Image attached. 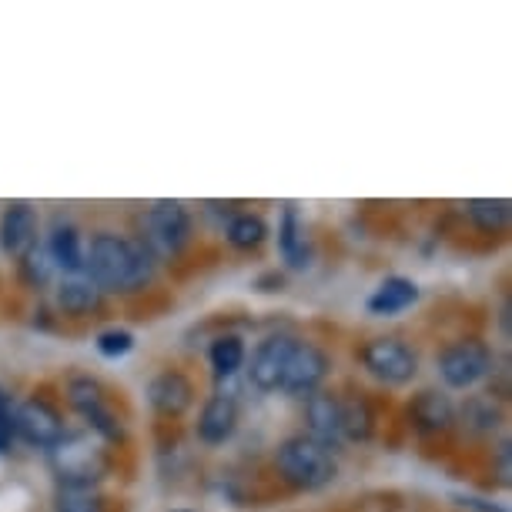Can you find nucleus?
Instances as JSON below:
<instances>
[{"label":"nucleus","instance_id":"aec40b11","mask_svg":"<svg viewBox=\"0 0 512 512\" xmlns=\"http://www.w3.org/2000/svg\"><path fill=\"white\" fill-rule=\"evenodd\" d=\"M338 412H342V442H369L375 432V412L362 392L338 395Z\"/></svg>","mask_w":512,"mask_h":512},{"label":"nucleus","instance_id":"f03ea898","mask_svg":"<svg viewBox=\"0 0 512 512\" xmlns=\"http://www.w3.org/2000/svg\"><path fill=\"white\" fill-rule=\"evenodd\" d=\"M47 462L57 479V486L64 489H94L108 476L111 469V452L108 442L98 439L94 432H64L61 439L47 449Z\"/></svg>","mask_w":512,"mask_h":512},{"label":"nucleus","instance_id":"423d86ee","mask_svg":"<svg viewBox=\"0 0 512 512\" xmlns=\"http://www.w3.org/2000/svg\"><path fill=\"white\" fill-rule=\"evenodd\" d=\"M492 365H496V359H492V349L482 338H456L436 359L439 379L456 392H466L472 385H479L486 375H492Z\"/></svg>","mask_w":512,"mask_h":512},{"label":"nucleus","instance_id":"0eeeda50","mask_svg":"<svg viewBox=\"0 0 512 512\" xmlns=\"http://www.w3.org/2000/svg\"><path fill=\"white\" fill-rule=\"evenodd\" d=\"M359 359L365 365V372L385 385H409L415 375H419V355H415L402 338H392V335L365 342Z\"/></svg>","mask_w":512,"mask_h":512},{"label":"nucleus","instance_id":"393cba45","mask_svg":"<svg viewBox=\"0 0 512 512\" xmlns=\"http://www.w3.org/2000/svg\"><path fill=\"white\" fill-rule=\"evenodd\" d=\"M54 512H108V502L98 489H64L54 492Z\"/></svg>","mask_w":512,"mask_h":512},{"label":"nucleus","instance_id":"4468645a","mask_svg":"<svg viewBox=\"0 0 512 512\" xmlns=\"http://www.w3.org/2000/svg\"><path fill=\"white\" fill-rule=\"evenodd\" d=\"M409 419L422 436H442L456 425V405L446 392L439 389H422L412 395L409 402Z\"/></svg>","mask_w":512,"mask_h":512},{"label":"nucleus","instance_id":"cd10ccee","mask_svg":"<svg viewBox=\"0 0 512 512\" xmlns=\"http://www.w3.org/2000/svg\"><path fill=\"white\" fill-rule=\"evenodd\" d=\"M456 502H459L462 509H472V512H509V509L496 506V502H489V499H476V496H456Z\"/></svg>","mask_w":512,"mask_h":512},{"label":"nucleus","instance_id":"c85d7f7f","mask_svg":"<svg viewBox=\"0 0 512 512\" xmlns=\"http://www.w3.org/2000/svg\"><path fill=\"white\" fill-rule=\"evenodd\" d=\"M496 456H499V479L506 482V479H509V439H502V442H499Z\"/></svg>","mask_w":512,"mask_h":512},{"label":"nucleus","instance_id":"f8f14e48","mask_svg":"<svg viewBox=\"0 0 512 512\" xmlns=\"http://www.w3.org/2000/svg\"><path fill=\"white\" fill-rule=\"evenodd\" d=\"M37 231H41V218H37V208H31L27 201H14V205L4 208L0 215V248L21 262L27 251L37 248Z\"/></svg>","mask_w":512,"mask_h":512},{"label":"nucleus","instance_id":"f3484780","mask_svg":"<svg viewBox=\"0 0 512 512\" xmlns=\"http://www.w3.org/2000/svg\"><path fill=\"white\" fill-rule=\"evenodd\" d=\"M278 255L288 268L295 272H305L312 265V245L305 238V225H302V215H298L295 205H285L282 208V218H278Z\"/></svg>","mask_w":512,"mask_h":512},{"label":"nucleus","instance_id":"9d476101","mask_svg":"<svg viewBox=\"0 0 512 512\" xmlns=\"http://www.w3.org/2000/svg\"><path fill=\"white\" fill-rule=\"evenodd\" d=\"M298 338L295 335H268L265 342H258V349L251 352L248 362V382L258 392H278L282 389L285 362L292 355Z\"/></svg>","mask_w":512,"mask_h":512},{"label":"nucleus","instance_id":"6e6552de","mask_svg":"<svg viewBox=\"0 0 512 512\" xmlns=\"http://www.w3.org/2000/svg\"><path fill=\"white\" fill-rule=\"evenodd\" d=\"M14 432L27 446L51 449L67 429H64V415L51 402L41 399V395H31V399H24L14 409Z\"/></svg>","mask_w":512,"mask_h":512},{"label":"nucleus","instance_id":"a878e982","mask_svg":"<svg viewBox=\"0 0 512 512\" xmlns=\"http://www.w3.org/2000/svg\"><path fill=\"white\" fill-rule=\"evenodd\" d=\"M21 278L31 288H41L51 282V272H54V265H51V258H47V251L41 248H34V251H27V255L21 258Z\"/></svg>","mask_w":512,"mask_h":512},{"label":"nucleus","instance_id":"bb28decb","mask_svg":"<svg viewBox=\"0 0 512 512\" xmlns=\"http://www.w3.org/2000/svg\"><path fill=\"white\" fill-rule=\"evenodd\" d=\"M94 345H98V352L104 359H124V355L134 349V335L128 328H104V332L94 338Z\"/></svg>","mask_w":512,"mask_h":512},{"label":"nucleus","instance_id":"20e7f679","mask_svg":"<svg viewBox=\"0 0 512 512\" xmlns=\"http://www.w3.org/2000/svg\"><path fill=\"white\" fill-rule=\"evenodd\" d=\"M191 241V215L181 201H154L141 215L138 245L158 262V258H178Z\"/></svg>","mask_w":512,"mask_h":512},{"label":"nucleus","instance_id":"1a4fd4ad","mask_svg":"<svg viewBox=\"0 0 512 512\" xmlns=\"http://www.w3.org/2000/svg\"><path fill=\"white\" fill-rule=\"evenodd\" d=\"M328 369H332V359L325 355V349H318L315 342H302V338H298L292 355H288V362H285L282 392L312 395L322 389V382L328 379Z\"/></svg>","mask_w":512,"mask_h":512},{"label":"nucleus","instance_id":"ddd939ff","mask_svg":"<svg viewBox=\"0 0 512 512\" xmlns=\"http://www.w3.org/2000/svg\"><path fill=\"white\" fill-rule=\"evenodd\" d=\"M198 439L205 446H225L238 432V399L235 395H208V402L198 412Z\"/></svg>","mask_w":512,"mask_h":512},{"label":"nucleus","instance_id":"4be33fe9","mask_svg":"<svg viewBox=\"0 0 512 512\" xmlns=\"http://www.w3.org/2000/svg\"><path fill=\"white\" fill-rule=\"evenodd\" d=\"M208 362H211V372L215 379H235L245 365V338L241 335H218L208 349Z\"/></svg>","mask_w":512,"mask_h":512},{"label":"nucleus","instance_id":"412c9836","mask_svg":"<svg viewBox=\"0 0 512 512\" xmlns=\"http://www.w3.org/2000/svg\"><path fill=\"white\" fill-rule=\"evenodd\" d=\"M456 419H462V425H466L472 436H492L502 425V409L492 395H469L462 402V409L456 412Z\"/></svg>","mask_w":512,"mask_h":512},{"label":"nucleus","instance_id":"a211bd4d","mask_svg":"<svg viewBox=\"0 0 512 512\" xmlns=\"http://www.w3.org/2000/svg\"><path fill=\"white\" fill-rule=\"evenodd\" d=\"M419 302V285L412 282V278H402V275H389L385 282L375 288L369 295V315H379V318H389V315H399L405 308H412Z\"/></svg>","mask_w":512,"mask_h":512},{"label":"nucleus","instance_id":"f257e3e1","mask_svg":"<svg viewBox=\"0 0 512 512\" xmlns=\"http://www.w3.org/2000/svg\"><path fill=\"white\" fill-rule=\"evenodd\" d=\"M84 275L104 295H131L141 292L154 278V258L138 241L114 235V231H98L91 238V245L84 248Z\"/></svg>","mask_w":512,"mask_h":512},{"label":"nucleus","instance_id":"39448f33","mask_svg":"<svg viewBox=\"0 0 512 512\" xmlns=\"http://www.w3.org/2000/svg\"><path fill=\"white\" fill-rule=\"evenodd\" d=\"M67 405L81 415L88 432H94V436L104 439L108 446L124 439L121 415L114 409L108 389H104L98 379H91V375H74V379L67 382Z\"/></svg>","mask_w":512,"mask_h":512},{"label":"nucleus","instance_id":"7ed1b4c3","mask_svg":"<svg viewBox=\"0 0 512 512\" xmlns=\"http://www.w3.org/2000/svg\"><path fill=\"white\" fill-rule=\"evenodd\" d=\"M275 472L285 486L298 492H315L332 486L338 479V462L332 449L312 436H305V432H298V436H288L275 449Z\"/></svg>","mask_w":512,"mask_h":512},{"label":"nucleus","instance_id":"6ab92c4d","mask_svg":"<svg viewBox=\"0 0 512 512\" xmlns=\"http://www.w3.org/2000/svg\"><path fill=\"white\" fill-rule=\"evenodd\" d=\"M47 258L54 268H61L67 275H81L84 272V245H81V231L67 221H57L47 238Z\"/></svg>","mask_w":512,"mask_h":512},{"label":"nucleus","instance_id":"9b49d317","mask_svg":"<svg viewBox=\"0 0 512 512\" xmlns=\"http://www.w3.org/2000/svg\"><path fill=\"white\" fill-rule=\"evenodd\" d=\"M148 405L164 419H181L195 405V385L181 369H164L148 382Z\"/></svg>","mask_w":512,"mask_h":512},{"label":"nucleus","instance_id":"c756f323","mask_svg":"<svg viewBox=\"0 0 512 512\" xmlns=\"http://www.w3.org/2000/svg\"><path fill=\"white\" fill-rule=\"evenodd\" d=\"M175 512H191V509H175Z\"/></svg>","mask_w":512,"mask_h":512},{"label":"nucleus","instance_id":"5701e85b","mask_svg":"<svg viewBox=\"0 0 512 512\" xmlns=\"http://www.w3.org/2000/svg\"><path fill=\"white\" fill-rule=\"evenodd\" d=\"M225 238H228V245H231V248L251 251V248H258V245H262V241L268 238V225H265V218H262V215H251V211H238V215H231V218H228Z\"/></svg>","mask_w":512,"mask_h":512},{"label":"nucleus","instance_id":"dca6fc26","mask_svg":"<svg viewBox=\"0 0 512 512\" xmlns=\"http://www.w3.org/2000/svg\"><path fill=\"white\" fill-rule=\"evenodd\" d=\"M54 305L61 315L71 318H88L94 312H101L104 292L91 282L88 275H67L61 285L54 288Z\"/></svg>","mask_w":512,"mask_h":512},{"label":"nucleus","instance_id":"2eb2a0df","mask_svg":"<svg viewBox=\"0 0 512 512\" xmlns=\"http://www.w3.org/2000/svg\"><path fill=\"white\" fill-rule=\"evenodd\" d=\"M305 436L318 439L328 449L342 446V412H338V395L335 392H312L305 395Z\"/></svg>","mask_w":512,"mask_h":512},{"label":"nucleus","instance_id":"b1692460","mask_svg":"<svg viewBox=\"0 0 512 512\" xmlns=\"http://www.w3.org/2000/svg\"><path fill=\"white\" fill-rule=\"evenodd\" d=\"M466 215L486 235H502L509 225V201L506 198H476L466 201Z\"/></svg>","mask_w":512,"mask_h":512}]
</instances>
